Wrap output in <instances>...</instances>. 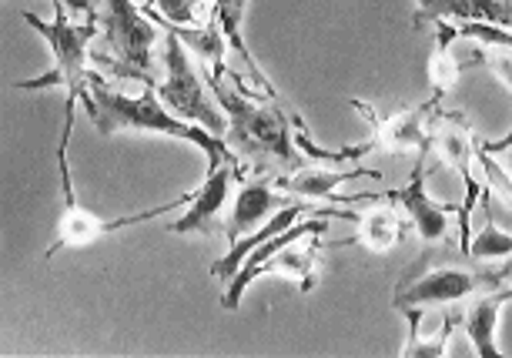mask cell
Returning <instances> with one entry per match:
<instances>
[{"label":"cell","mask_w":512,"mask_h":358,"mask_svg":"<svg viewBox=\"0 0 512 358\" xmlns=\"http://www.w3.org/2000/svg\"><path fill=\"white\" fill-rule=\"evenodd\" d=\"M318 251H322V235H308V238H295L288 241L262 261V268L255 272V282L265 275H282L288 282L298 285V292H312L315 288V275H318Z\"/></svg>","instance_id":"16"},{"label":"cell","mask_w":512,"mask_h":358,"mask_svg":"<svg viewBox=\"0 0 512 358\" xmlns=\"http://www.w3.org/2000/svg\"><path fill=\"white\" fill-rule=\"evenodd\" d=\"M235 178H238L235 164H221V168L208 171L205 181H201V188L191 195L185 215L168 225L171 235H198V231H211V225H215L218 215L228 205L231 181H235Z\"/></svg>","instance_id":"12"},{"label":"cell","mask_w":512,"mask_h":358,"mask_svg":"<svg viewBox=\"0 0 512 358\" xmlns=\"http://www.w3.org/2000/svg\"><path fill=\"white\" fill-rule=\"evenodd\" d=\"M151 21H168L171 27H198L205 21L201 0H148Z\"/></svg>","instance_id":"23"},{"label":"cell","mask_w":512,"mask_h":358,"mask_svg":"<svg viewBox=\"0 0 512 358\" xmlns=\"http://www.w3.org/2000/svg\"><path fill=\"white\" fill-rule=\"evenodd\" d=\"M459 37L452 34V24L449 21H439L436 24V51H432V61H429V81H432V98H446L452 87L459 84V74H462V64L459 57L452 54V44Z\"/></svg>","instance_id":"20"},{"label":"cell","mask_w":512,"mask_h":358,"mask_svg":"<svg viewBox=\"0 0 512 358\" xmlns=\"http://www.w3.org/2000/svg\"><path fill=\"white\" fill-rule=\"evenodd\" d=\"M215 101L225 108L228 118V148L245 158L248 168L255 171H282L292 174L305 164V158L295 148V134L282 108H262L248 101V94L231 91L225 81H208Z\"/></svg>","instance_id":"3"},{"label":"cell","mask_w":512,"mask_h":358,"mask_svg":"<svg viewBox=\"0 0 512 358\" xmlns=\"http://www.w3.org/2000/svg\"><path fill=\"white\" fill-rule=\"evenodd\" d=\"M208 7H211V17L218 21V27L225 31V37H228V47L231 51L238 54V61L245 64V71H248V77L255 81V87L262 94H268V98H275V87H272V81L262 74V67L255 64V57H251V51H248V44H245V11H248V0H208Z\"/></svg>","instance_id":"17"},{"label":"cell","mask_w":512,"mask_h":358,"mask_svg":"<svg viewBox=\"0 0 512 358\" xmlns=\"http://www.w3.org/2000/svg\"><path fill=\"white\" fill-rule=\"evenodd\" d=\"M188 201H191V195H181L175 201H168V205H158V208H151V211H138V215L111 218V221L91 215V211L81 208V205H67L61 221H57V241L51 245V251H47V258H51L57 248H84V245H91V241H98L101 235H114V231L144 225V221H151V218H158V215L181 211V208H188Z\"/></svg>","instance_id":"9"},{"label":"cell","mask_w":512,"mask_h":358,"mask_svg":"<svg viewBox=\"0 0 512 358\" xmlns=\"http://www.w3.org/2000/svg\"><path fill=\"white\" fill-rule=\"evenodd\" d=\"M479 54L482 57H476V64H486L512 91V47H486V51H479Z\"/></svg>","instance_id":"24"},{"label":"cell","mask_w":512,"mask_h":358,"mask_svg":"<svg viewBox=\"0 0 512 358\" xmlns=\"http://www.w3.org/2000/svg\"><path fill=\"white\" fill-rule=\"evenodd\" d=\"M61 4L74 17H94V14H98V0H61Z\"/></svg>","instance_id":"25"},{"label":"cell","mask_w":512,"mask_h":358,"mask_svg":"<svg viewBox=\"0 0 512 358\" xmlns=\"http://www.w3.org/2000/svg\"><path fill=\"white\" fill-rule=\"evenodd\" d=\"M355 178H372V181H382V171L375 168H352V171H328V168H298L292 174H278L275 178V188L288 191L295 198H305V201H335V205H349L345 198L335 195L338 185H349Z\"/></svg>","instance_id":"15"},{"label":"cell","mask_w":512,"mask_h":358,"mask_svg":"<svg viewBox=\"0 0 512 358\" xmlns=\"http://www.w3.org/2000/svg\"><path fill=\"white\" fill-rule=\"evenodd\" d=\"M84 108H88V118L94 121V128L101 134L134 131V134H161V138L188 141L208 154V171L221 168V164H235L238 178L245 181V168H241L238 154L228 148V141L205 131L195 121H185V118H178V114H171V108H164V101L158 98V84H144L141 98H128V94H121V91H111V87L104 84V77L91 74L88 94H84Z\"/></svg>","instance_id":"2"},{"label":"cell","mask_w":512,"mask_h":358,"mask_svg":"<svg viewBox=\"0 0 512 358\" xmlns=\"http://www.w3.org/2000/svg\"><path fill=\"white\" fill-rule=\"evenodd\" d=\"M506 174H509V178H512V154H509V158H506Z\"/></svg>","instance_id":"27"},{"label":"cell","mask_w":512,"mask_h":358,"mask_svg":"<svg viewBox=\"0 0 512 358\" xmlns=\"http://www.w3.org/2000/svg\"><path fill=\"white\" fill-rule=\"evenodd\" d=\"M512 302V288H489V292H479L469 298V308L462 315V328H466V338L472 345V355L479 358H502L496 328H499V312L502 305Z\"/></svg>","instance_id":"13"},{"label":"cell","mask_w":512,"mask_h":358,"mask_svg":"<svg viewBox=\"0 0 512 358\" xmlns=\"http://www.w3.org/2000/svg\"><path fill=\"white\" fill-rule=\"evenodd\" d=\"M101 47H91V61L121 81L158 84L154 77V21L138 11L134 0H101Z\"/></svg>","instance_id":"5"},{"label":"cell","mask_w":512,"mask_h":358,"mask_svg":"<svg viewBox=\"0 0 512 358\" xmlns=\"http://www.w3.org/2000/svg\"><path fill=\"white\" fill-rule=\"evenodd\" d=\"M355 225H359V231H355V245H362L365 251H372V255H385V251H392L395 245H399V238L405 231L402 208H392V205L362 211Z\"/></svg>","instance_id":"18"},{"label":"cell","mask_w":512,"mask_h":358,"mask_svg":"<svg viewBox=\"0 0 512 358\" xmlns=\"http://www.w3.org/2000/svg\"><path fill=\"white\" fill-rule=\"evenodd\" d=\"M462 322V315L456 312H442V325L436 328V332H429V335H412L409 338V345L402 348V355H409V358H439V355H446L449 348H452V335H456V325Z\"/></svg>","instance_id":"21"},{"label":"cell","mask_w":512,"mask_h":358,"mask_svg":"<svg viewBox=\"0 0 512 358\" xmlns=\"http://www.w3.org/2000/svg\"><path fill=\"white\" fill-rule=\"evenodd\" d=\"M98 4H101V0H98Z\"/></svg>","instance_id":"28"},{"label":"cell","mask_w":512,"mask_h":358,"mask_svg":"<svg viewBox=\"0 0 512 358\" xmlns=\"http://www.w3.org/2000/svg\"><path fill=\"white\" fill-rule=\"evenodd\" d=\"M429 151H436V158L459 174L466 181V201L459 208V231H462V251L469 248V211L476 208V201L482 198V185L472 178V164H476V141H472V131L462 114H439V128L432 134Z\"/></svg>","instance_id":"7"},{"label":"cell","mask_w":512,"mask_h":358,"mask_svg":"<svg viewBox=\"0 0 512 358\" xmlns=\"http://www.w3.org/2000/svg\"><path fill=\"white\" fill-rule=\"evenodd\" d=\"M425 158L429 151H419V161L412 168V178L402 188L385 191V198L402 208V215L412 221V231L425 245H446L449 238V208L436 205L425 191Z\"/></svg>","instance_id":"10"},{"label":"cell","mask_w":512,"mask_h":358,"mask_svg":"<svg viewBox=\"0 0 512 358\" xmlns=\"http://www.w3.org/2000/svg\"><path fill=\"white\" fill-rule=\"evenodd\" d=\"M496 278H499V285L512 288V255H509V258H502L499 265H496Z\"/></svg>","instance_id":"26"},{"label":"cell","mask_w":512,"mask_h":358,"mask_svg":"<svg viewBox=\"0 0 512 358\" xmlns=\"http://www.w3.org/2000/svg\"><path fill=\"white\" fill-rule=\"evenodd\" d=\"M502 288L496 268H486L482 261L469 258L466 251H452L449 245H425L419 258L405 268V275L395 285L392 305L399 312L409 308H446L469 302L472 295Z\"/></svg>","instance_id":"4"},{"label":"cell","mask_w":512,"mask_h":358,"mask_svg":"<svg viewBox=\"0 0 512 358\" xmlns=\"http://www.w3.org/2000/svg\"><path fill=\"white\" fill-rule=\"evenodd\" d=\"M158 98L168 104L178 118L195 121L205 131L218 134V138L228 134V118L208 101L205 81H201V74L195 71V61H191L188 47L178 37L175 27L164 31V81L158 84Z\"/></svg>","instance_id":"6"},{"label":"cell","mask_w":512,"mask_h":358,"mask_svg":"<svg viewBox=\"0 0 512 358\" xmlns=\"http://www.w3.org/2000/svg\"><path fill=\"white\" fill-rule=\"evenodd\" d=\"M24 24H31L37 34L51 44L54 67L37 81H14V91H47V87H61L64 91V134L61 148H57V168H61L64 185V205H77L74 201V181L71 168H67V144H71L74 131V111L84 101L91 84V41L101 34V17H74L61 0H54V21H41L37 14L24 11Z\"/></svg>","instance_id":"1"},{"label":"cell","mask_w":512,"mask_h":358,"mask_svg":"<svg viewBox=\"0 0 512 358\" xmlns=\"http://www.w3.org/2000/svg\"><path fill=\"white\" fill-rule=\"evenodd\" d=\"M295 201H302V198H295V195H288V191L275 188V181H272V185H268V181H241L238 195L231 198L228 221H225L228 245L248 238L251 231L262 228L265 221L275 215V211L295 205Z\"/></svg>","instance_id":"11"},{"label":"cell","mask_w":512,"mask_h":358,"mask_svg":"<svg viewBox=\"0 0 512 358\" xmlns=\"http://www.w3.org/2000/svg\"><path fill=\"white\" fill-rule=\"evenodd\" d=\"M439 21H486L512 31V0H419L412 24L425 27Z\"/></svg>","instance_id":"14"},{"label":"cell","mask_w":512,"mask_h":358,"mask_svg":"<svg viewBox=\"0 0 512 358\" xmlns=\"http://www.w3.org/2000/svg\"><path fill=\"white\" fill-rule=\"evenodd\" d=\"M469 258L476 261H502L512 255V231L499 228L496 221H486V228L476 231V235L469 238V248H466Z\"/></svg>","instance_id":"22"},{"label":"cell","mask_w":512,"mask_h":358,"mask_svg":"<svg viewBox=\"0 0 512 358\" xmlns=\"http://www.w3.org/2000/svg\"><path fill=\"white\" fill-rule=\"evenodd\" d=\"M352 108L362 111V118L372 124V151H385V154H405V151H429V118H436L439 98L415 104L409 111L389 114V118H379L365 101H352Z\"/></svg>","instance_id":"8"},{"label":"cell","mask_w":512,"mask_h":358,"mask_svg":"<svg viewBox=\"0 0 512 358\" xmlns=\"http://www.w3.org/2000/svg\"><path fill=\"white\" fill-rule=\"evenodd\" d=\"M171 27V24H168ZM178 37L185 41V47L191 54H198V61L208 67V81H221L228 74L225 67V51H228V37L218 27V21L211 17L208 24L198 27H175Z\"/></svg>","instance_id":"19"}]
</instances>
